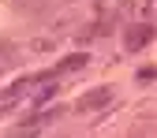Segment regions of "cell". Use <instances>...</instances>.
Here are the masks:
<instances>
[{"label":"cell","mask_w":157,"mask_h":138,"mask_svg":"<svg viewBox=\"0 0 157 138\" xmlns=\"http://www.w3.org/2000/svg\"><path fill=\"white\" fill-rule=\"evenodd\" d=\"M37 134H41V123H37L34 116H30L23 127H15V131H11V138H37Z\"/></svg>","instance_id":"4"},{"label":"cell","mask_w":157,"mask_h":138,"mask_svg":"<svg viewBox=\"0 0 157 138\" xmlns=\"http://www.w3.org/2000/svg\"><path fill=\"white\" fill-rule=\"evenodd\" d=\"M150 41H153V26H150V23H135V26L124 30V49H127V52H139V49H146Z\"/></svg>","instance_id":"1"},{"label":"cell","mask_w":157,"mask_h":138,"mask_svg":"<svg viewBox=\"0 0 157 138\" xmlns=\"http://www.w3.org/2000/svg\"><path fill=\"white\" fill-rule=\"evenodd\" d=\"M34 49H37V52H45V49H52V37H37V41H34Z\"/></svg>","instance_id":"6"},{"label":"cell","mask_w":157,"mask_h":138,"mask_svg":"<svg viewBox=\"0 0 157 138\" xmlns=\"http://www.w3.org/2000/svg\"><path fill=\"white\" fill-rule=\"evenodd\" d=\"M52 93H56V86L49 82L45 90H37V97H34V101H37V105H45V101H52Z\"/></svg>","instance_id":"5"},{"label":"cell","mask_w":157,"mask_h":138,"mask_svg":"<svg viewBox=\"0 0 157 138\" xmlns=\"http://www.w3.org/2000/svg\"><path fill=\"white\" fill-rule=\"evenodd\" d=\"M112 101V90L109 86H97V90H90V93H82V97H78V112H94V108H105Z\"/></svg>","instance_id":"2"},{"label":"cell","mask_w":157,"mask_h":138,"mask_svg":"<svg viewBox=\"0 0 157 138\" xmlns=\"http://www.w3.org/2000/svg\"><path fill=\"white\" fill-rule=\"evenodd\" d=\"M86 67V52H71V56H64L60 64H56V71L52 75H67V71H82Z\"/></svg>","instance_id":"3"}]
</instances>
